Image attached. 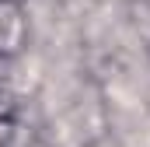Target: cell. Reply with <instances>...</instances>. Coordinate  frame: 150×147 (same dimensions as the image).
<instances>
[{"label": "cell", "instance_id": "cell-1", "mask_svg": "<svg viewBox=\"0 0 150 147\" xmlns=\"http://www.w3.org/2000/svg\"><path fill=\"white\" fill-rule=\"evenodd\" d=\"M21 28H25V21L18 18V11L0 4V49H14L21 42Z\"/></svg>", "mask_w": 150, "mask_h": 147}]
</instances>
